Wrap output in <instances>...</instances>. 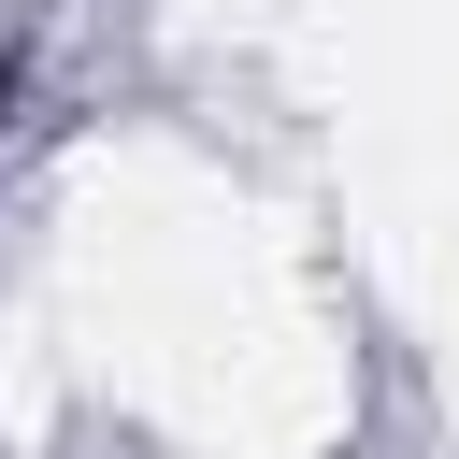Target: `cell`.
Listing matches in <instances>:
<instances>
[{"mask_svg": "<svg viewBox=\"0 0 459 459\" xmlns=\"http://www.w3.org/2000/svg\"><path fill=\"white\" fill-rule=\"evenodd\" d=\"M0 115H14V72H0Z\"/></svg>", "mask_w": 459, "mask_h": 459, "instance_id": "6da1fadb", "label": "cell"}]
</instances>
